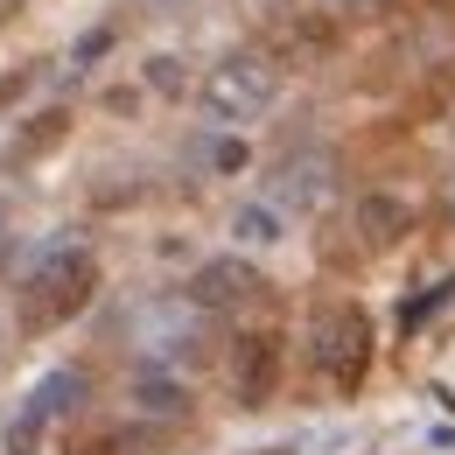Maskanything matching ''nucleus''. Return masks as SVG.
<instances>
[{"label": "nucleus", "instance_id": "obj_1", "mask_svg": "<svg viewBox=\"0 0 455 455\" xmlns=\"http://www.w3.org/2000/svg\"><path fill=\"white\" fill-rule=\"evenodd\" d=\"M92 294H99V259L77 252V245H63V252H50V259L28 274L21 301H14V323H21V337H50L70 315H84Z\"/></svg>", "mask_w": 455, "mask_h": 455}, {"label": "nucleus", "instance_id": "obj_2", "mask_svg": "<svg viewBox=\"0 0 455 455\" xmlns=\"http://www.w3.org/2000/svg\"><path fill=\"white\" fill-rule=\"evenodd\" d=\"M196 99H204V113L238 126V119H259L274 99H281V63L267 57V50H231L204 70V84H196Z\"/></svg>", "mask_w": 455, "mask_h": 455}, {"label": "nucleus", "instance_id": "obj_3", "mask_svg": "<svg viewBox=\"0 0 455 455\" xmlns=\"http://www.w3.org/2000/svg\"><path fill=\"white\" fill-rule=\"evenodd\" d=\"M308 357H315V371H323L337 393H357L364 371H371V315H364L357 301L323 308V315L308 323Z\"/></svg>", "mask_w": 455, "mask_h": 455}, {"label": "nucleus", "instance_id": "obj_4", "mask_svg": "<svg viewBox=\"0 0 455 455\" xmlns=\"http://www.w3.org/2000/svg\"><path fill=\"white\" fill-rule=\"evenodd\" d=\"M133 337L155 364H189V357H204V308L196 301H148V308H133Z\"/></svg>", "mask_w": 455, "mask_h": 455}, {"label": "nucleus", "instance_id": "obj_5", "mask_svg": "<svg viewBox=\"0 0 455 455\" xmlns=\"http://www.w3.org/2000/svg\"><path fill=\"white\" fill-rule=\"evenodd\" d=\"M84 371L77 364H57L50 379H36V393H28V406L7 420V455H36V442H43V427L50 420H63V413H77L84 406Z\"/></svg>", "mask_w": 455, "mask_h": 455}, {"label": "nucleus", "instance_id": "obj_6", "mask_svg": "<svg viewBox=\"0 0 455 455\" xmlns=\"http://www.w3.org/2000/svg\"><path fill=\"white\" fill-rule=\"evenodd\" d=\"M189 301H196L204 315L252 308V301H267V274H259L252 259H204V267H196V281H189Z\"/></svg>", "mask_w": 455, "mask_h": 455}, {"label": "nucleus", "instance_id": "obj_7", "mask_svg": "<svg viewBox=\"0 0 455 455\" xmlns=\"http://www.w3.org/2000/svg\"><path fill=\"white\" fill-rule=\"evenodd\" d=\"M281 386V337L274 330H252V337L231 343V393L238 406H267Z\"/></svg>", "mask_w": 455, "mask_h": 455}, {"label": "nucleus", "instance_id": "obj_8", "mask_svg": "<svg viewBox=\"0 0 455 455\" xmlns=\"http://www.w3.org/2000/svg\"><path fill=\"white\" fill-rule=\"evenodd\" d=\"M330 182H337V162L323 155V148H308V155H287L281 169H274V196H287V204H323L330 196Z\"/></svg>", "mask_w": 455, "mask_h": 455}, {"label": "nucleus", "instance_id": "obj_9", "mask_svg": "<svg viewBox=\"0 0 455 455\" xmlns=\"http://www.w3.org/2000/svg\"><path fill=\"white\" fill-rule=\"evenodd\" d=\"M406 231H413V204H399L386 189H371V196L357 204V238H364V245H399Z\"/></svg>", "mask_w": 455, "mask_h": 455}, {"label": "nucleus", "instance_id": "obj_10", "mask_svg": "<svg viewBox=\"0 0 455 455\" xmlns=\"http://www.w3.org/2000/svg\"><path fill=\"white\" fill-rule=\"evenodd\" d=\"M133 413H148V420H182V413H189L182 379H169L162 364H148V371L133 379Z\"/></svg>", "mask_w": 455, "mask_h": 455}, {"label": "nucleus", "instance_id": "obj_11", "mask_svg": "<svg viewBox=\"0 0 455 455\" xmlns=\"http://www.w3.org/2000/svg\"><path fill=\"white\" fill-rule=\"evenodd\" d=\"M231 238L252 245V252H267V245H281L287 231H281V218H274V204H238V211H231Z\"/></svg>", "mask_w": 455, "mask_h": 455}, {"label": "nucleus", "instance_id": "obj_12", "mask_svg": "<svg viewBox=\"0 0 455 455\" xmlns=\"http://www.w3.org/2000/svg\"><path fill=\"white\" fill-rule=\"evenodd\" d=\"M28 77H36L28 63H14V70H0V106H14V99L28 92Z\"/></svg>", "mask_w": 455, "mask_h": 455}, {"label": "nucleus", "instance_id": "obj_13", "mask_svg": "<svg viewBox=\"0 0 455 455\" xmlns=\"http://www.w3.org/2000/svg\"><path fill=\"white\" fill-rule=\"evenodd\" d=\"M63 126H70V113H43V126H36V133H28V148H50V140H57Z\"/></svg>", "mask_w": 455, "mask_h": 455}, {"label": "nucleus", "instance_id": "obj_14", "mask_svg": "<svg viewBox=\"0 0 455 455\" xmlns=\"http://www.w3.org/2000/svg\"><path fill=\"white\" fill-rule=\"evenodd\" d=\"M148 77H155L162 92H175V84H182V70H175V57H155V70H148Z\"/></svg>", "mask_w": 455, "mask_h": 455}, {"label": "nucleus", "instance_id": "obj_15", "mask_svg": "<svg viewBox=\"0 0 455 455\" xmlns=\"http://www.w3.org/2000/svg\"><path fill=\"white\" fill-rule=\"evenodd\" d=\"M218 169H245V148L238 140H218Z\"/></svg>", "mask_w": 455, "mask_h": 455}, {"label": "nucleus", "instance_id": "obj_16", "mask_svg": "<svg viewBox=\"0 0 455 455\" xmlns=\"http://www.w3.org/2000/svg\"><path fill=\"white\" fill-rule=\"evenodd\" d=\"M0 267H7V231H0Z\"/></svg>", "mask_w": 455, "mask_h": 455}]
</instances>
